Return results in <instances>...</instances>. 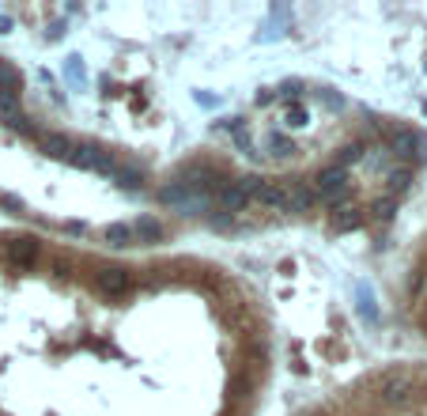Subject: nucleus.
I'll use <instances>...</instances> for the list:
<instances>
[{"label":"nucleus","instance_id":"nucleus-1","mask_svg":"<svg viewBox=\"0 0 427 416\" xmlns=\"http://www.w3.org/2000/svg\"><path fill=\"white\" fill-rule=\"evenodd\" d=\"M280 345L246 273L0 224V416H265Z\"/></svg>","mask_w":427,"mask_h":416},{"label":"nucleus","instance_id":"nucleus-2","mask_svg":"<svg viewBox=\"0 0 427 416\" xmlns=\"http://www.w3.org/2000/svg\"><path fill=\"white\" fill-rule=\"evenodd\" d=\"M287 416H427V352L370 364Z\"/></svg>","mask_w":427,"mask_h":416},{"label":"nucleus","instance_id":"nucleus-3","mask_svg":"<svg viewBox=\"0 0 427 416\" xmlns=\"http://www.w3.org/2000/svg\"><path fill=\"white\" fill-rule=\"evenodd\" d=\"M393 310L397 322L420 348H427V212L420 216L408 238L393 280Z\"/></svg>","mask_w":427,"mask_h":416}]
</instances>
